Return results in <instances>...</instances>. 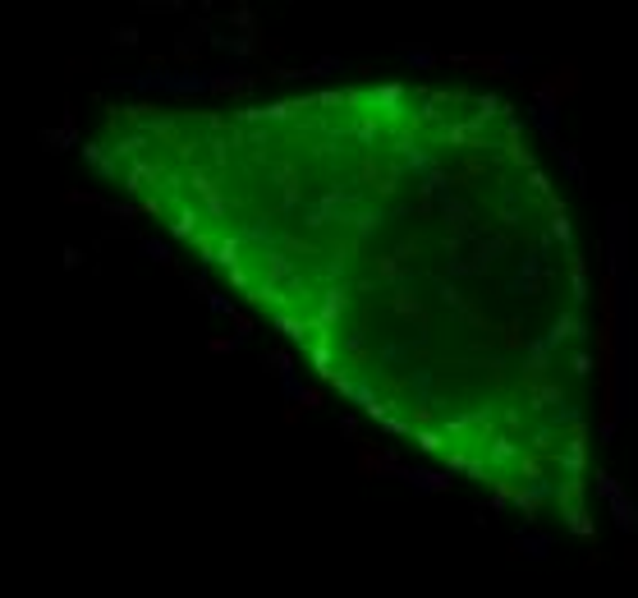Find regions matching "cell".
Returning <instances> with one entry per match:
<instances>
[{
	"label": "cell",
	"mask_w": 638,
	"mask_h": 598,
	"mask_svg": "<svg viewBox=\"0 0 638 598\" xmlns=\"http://www.w3.org/2000/svg\"><path fill=\"white\" fill-rule=\"evenodd\" d=\"M101 166L340 396L464 479L579 516L588 272L510 106L345 88L138 120Z\"/></svg>",
	"instance_id": "6da1fadb"
}]
</instances>
